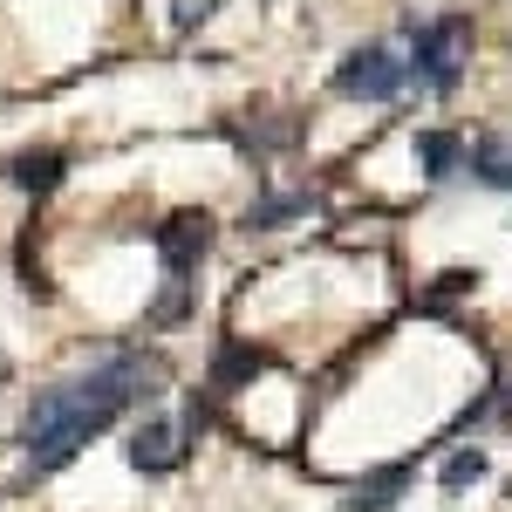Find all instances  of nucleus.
<instances>
[{"mask_svg":"<svg viewBox=\"0 0 512 512\" xmlns=\"http://www.w3.org/2000/svg\"><path fill=\"white\" fill-rule=\"evenodd\" d=\"M151 396V362L144 355H110L103 369H89L76 383H55V390L35 396L28 424H21V444H28V465L35 472H55L69 465L96 431H110L130 403Z\"/></svg>","mask_w":512,"mask_h":512,"instance_id":"1","label":"nucleus"},{"mask_svg":"<svg viewBox=\"0 0 512 512\" xmlns=\"http://www.w3.org/2000/svg\"><path fill=\"white\" fill-rule=\"evenodd\" d=\"M465 55H472V21L465 14H451V21H424V28H410V62H403V76H417L424 89H458V69H465Z\"/></svg>","mask_w":512,"mask_h":512,"instance_id":"2","label":"nucleus"},{"mask_svg":"<svg viewBox=\"0 0 512 512\" xmlns=\"http://www.w3.org/2000/svg\"><path fill=\"white\" fill-rule=\"evenodd\" d=\"M335 89L342 96H355V103H390L396 89H403V62H396L390 48H355V55H342V69H335Z\"/></svg>","mask_w":512,"mask_h":512,"instance_id":"3","label":"nucleus"},{"mask_svg":"<svg viewBox=\"0 0 512 512\" xmlns=\"http://www.w3.org/2000/svg\"><path fill=\"white\" fill-rule=\"evenodd\" d=\"M205 246H212V219H205V212H178V219L158 226V260L171 267V280L192 274L198 260H205Z\"/></svg>","mask_w":512,"mask_h":512,"instance_id":"4","label":"nucleus"},{"mask_svg":"<svg viewBox=\"0 0 512 512\" xmlns=\"http://www.w3.org/2000/svg\"><path fill=\"white\" fill-rule=\"evenodd\" d=\"M130 465H137L144 478H164L171 465H178V424H164V417L137 424V431H130Z\"/></svg>","mask_w":512,"mask_h":512,"instance_id":"5","label":"nucleus"},{"mask_svg":"<svg viewBox=\"0 0 512 512\" xmlns=\"http://www.w3.org/2000/svg\"><path fill=\"white\" fill-rule=\"evenodd\" d=\"M478 185H492V192H512V144L506 137H478L472 151H465Z\"/></svg>","mask_w":512,"mask_h":512,"instance_id":"6","label":"nucleus"},{"mask_svg":"<svg viewBox=\"0 0 512 512\" xmlns=\"http://www.w3.org/2000/svg\"><path fill=\"white\" fill-rule=\"evenodd\" d=\"M267 369V355L253 349V342H226V349L212 355V390H239V383H253Z\"/></svg>","mask_w":512,"mask_h":512,"instance_id":"7","label":"nucleus"},{"mask_svg":"<svg viewBox=\"0 0 512 512\" xmlns=\"http://www.w3.org/2000/svg\"><path fill=\"white\" fill-rule=\"evenodd\" d=\"M7 171H14V185H28V192H55L62 171H69V158H62V151H21Z\"/></svg>","mask_w":512,"mask_h":512,"instance_id":"8","label":"nucleus"},{"mask_svg":"<svg viewBox=\"0 0 512 512\" xmlns=\"http://www.w3.org/2000/svg\"><path fill=\"white\" fill-rule=\"evenodd\" d=\"M417 164H424V178H451V171L465 164V144H458L451 130H424V137H417Z\"/></svg>","mask_w":512,"mask_h":512,"instance_id":"9","label":"nucleus"},{"mask_svg":"<svg viewBox=\"0 0 512 512\" xmlns=\"http://www.w3.org/2000/svg\"><path fill=\"white\" fill-rule=\"evenodd\" d=\"M403 485H410V472H403V465H390V472H383V478H369V485L355 492V499H349V512H390V506H396V492H403Z\"/></svg>","mask_w":512,"mask_h":512,"instance_id":"10","label":"nucleus"},{"mask_svg":"<svg viewBox=\"0 0 512 512\" xmlns=\"http://www.w3.org/2000/svg\"><path fill=\"white\" fill-rule=\"evenodd\" d=\"M444 485H451V492H458V485H478V478H485V451H451V458H444Z\"/></svg>","mask_w":512,"mask_h":512,"instance_id":"11","label":"nucleus"},{"mask_svg":"<svg viewBox=\"0 0 512 512\" xmlns=\"http://www.w3.org/2000/svg\"><path fill=\"white\" fill-rule=\"evenodd\" d=\"M294 212H308V192H287V198L253 205V226H280V219H294Z\"/></svg>","mask_w":512,"mask_h":512,"instance_id":"12","label":"nucleus"},{"mask_svg":"<svg viewBox=\"0 0 512 512\" xmlns=\"http://www.w3.org/2000/svg\"><path fill=\"white\" fill-rule=\"evenodd\" d=\"M465 287H478V274H472V267H451V274H437L431 301H451V294H465Z\"/></svg>","mask_w":512,"mask_h":512,"instance_id":"13","label":"nucleus"},{"mask_svg":"<svg viewBox=\"0 0 512 512\" xmlns=\"http://www.w3.org/2000/svg\"><path fill=\"white\" fill-rule=\"evenodd\" d=\"M212 7H219V0H171V21H178V28H192V21L212 14Z\"/></svg>","mask_w":512,"mask_h":512,"instance_id":"14","label":"nucleus"}]
</instances>
